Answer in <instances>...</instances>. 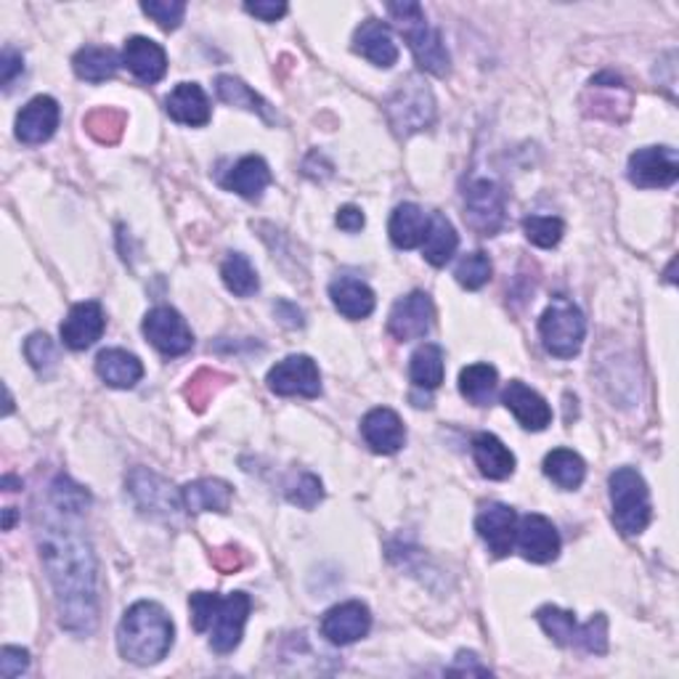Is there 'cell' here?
Listing matches in <instances>:
<instances>
[{"mask_svg": "<svg viewBox=\"0 0 679 679\" xmlns=\"http://www.w3.org/2000/svg\"><path fill=\"white\" fill-rule=\"evenodd\" d=\"M250 597L245 592H231L226 597L215 594L213 613H211V645L215 653L226 656L241 643V632H245L247 616H250Z\"/></svg>", "mask_w": 679, "mask_h": 679, "instance_id": "9c48e42d", "label": "cell"}, {"mask_svg": "<svg viewBox=\"0 0 679 679\" xmlns=\"http://www.w3.org/2000/svg\"><path fill=\"white\" fill-rule=\"evenodd\" d=\"M337 226L343 228V231H348V234H356V231H362L364 228V224H367V218H364V213L358 211L356 205H345V207H340L337 211Z\"/></svg>", "mask_w": 679, "mask_h": 679, "instance_id": "681fc988", "label": "cell"}, {"mask_svg": "<svg viewBox=\"0 0 679 679\" xmlns=\"http://www.w3.org/2000/svg\"><path fill=\"white\" fill-rule=\"evenodd\" d=\"M679 157L671 147L637 149L629 157V181L639 188H666L677 184Z\"/></svg>", "mask_w": 679, "mask_h": 679, "instance_id": "4fadbf2b", "label": "cell"}, {"mask_svg": "<svg viewBox=\"0 0 679 679\" xmlns=\"http://www.w3.org/2000/svg\"><path fill=\"white\" fill-rule=\"evenodd\" d=\"M28 669H30V653L14 648V645H6L3 653H0V675L6 679H14L22 677Z\"/></svg>", "mask_w": 679, "mask_h": 679, "instance_id": "f6af8a7d", "label": "cell"}, {"mask_svg": "<svg viewBox=\"0 0 679 679\" xmlns=\"http://www.w3.org/2000/svg\"><path fill=\"white\" fill-rule=\"evenodd\" d=\"M269 390L277 396H303L316 398L322 394V375H319L316 362L311 356H287L266 377Z\"/></svg>", "mask_w": 679, "mask_h": 679, "instance_id": "7c38bea8", "label": "cell"}, {"mask_svg": "<svg viewBox=\"0 0 679 679\" xmlns=\"http://www.w3.org/2000/svg\"><path fill=\"white\" fill-rule=\"evenodd\" d=\"M465 220L473 231L494 237L505 226V192L494 181H473L465 192Z\"/></svg>", "mask_w": 679, "mask_h": 679, "instance_id": "30bf717a", "label": "cell"}, {"mask_svg": "<svg viewBox=\"0 0 679 679\" xmlns=\"http://www.w3.org/2000/svg\"><path fill=\"white\" fill-rule=\"evenodd\" d=\"M465 671L467 675H483V677L488 675L486 666H481L473 653H460V656H456V664L449 669V675H465Z\"/></svg>", "mask_w": 679, "mask_h": 679, "instance_id": "816d5d0a", "label": "cell"}, {"mask_svg": "<svg viewBox=\"0 0 679 679\" xmlns=\"http://www.w3.org/2000/svg\"><path fill=\"white\" fill-rule=\"evenodd\" d=\"M475 531L486 541L488 552L494 558H507L515 547V531H518V515L513 507L502 505V502H492L478 513L475 518Z\"/></svg>", "mask_w": 679, "mask_h": 679, "instance_id": "9a60e30c", "label": "cell"}, {"mask_svg": "<svg viewBox=\"0 0 679 679\" xmlns=\"http://www.w3.org/2000/svg\"><path fill=\"white\" fill-rule=\"evenodd\" d=\"M502 403L518 417V422L524 424L526 430H534V433H539V430H545L547 424L552 422L550 403L520 380H513L507 385L505 394H502Z\"/></svg>", "mask_w": 679, "mask_h": 679, "instance_id": "44dd1931", "label": "cell"}, {"mask_svg": "<svg viewBox=\"0 0 679 679\" xmlns=\"http://www.w3.org/2000/svg\"><path fill=\"white\" fill-rule=\"evenodd\" d=\"M524 231L531 245L550 250V247H558L560 239H563L565 224L560 218H552V215H528L524 220Z\"/></svg>", "mask_w": 679, "mask_h": 679, "instance_id": "60d3db41", "label": "cell"}, {"mask_svg": "<svg viewBox=\"0 0 679 679\" xmlns=\"http://www.w3.org/2000/svg\"><path fill=\"white\" fill-rule=\"evenodd\" d=\"M433 300H430L428 292H409L407 298L396 300L394 311L388 316V332L401 343H409V340H420L430 332L433 326Z\"/></svg>", "mask_w": 679, "mask_h": 679, "instance_id": "5bb4252c", "label": "cell"}, {"mask_svg": "<svg viewBox=\"0 0 679 679\" xmlns=\"http://www.w3.org/2000/svg\"><path fill=\"white\" fill-rule=\"evenodd\" d=\"M226 382H231V377H228L226 371L200 369L197 375L188 377V382H186V388H184V396H186L188 407H192L194 411H205L207 403L213 401V396L218 394V390L224 388Z\"/></svg>", "mask_w": 679, "mask_h": 679, "instance_id": "f35d334b", "label": "cell"}, {"mask_svg": "<svg viewBox=\"0 0 679 679\" xmlns=\"http://www.w3.org/2000/svg\"><path fill=\"white\" fill-rule=\"evenodd\" d=\"M104 330H107V313H104L101 303L96 300H85V303L72 305L62 324V340L72 351H85L101 340Z\"/></svg>", "mask_w": 679, "mask_h": 679, "instance_id": "ac0fdd59", "label": "cell"}, {"mask_svg": "<svg viewBox=\"0 0 679 679\" xmlns=\"http://www.w3.org/2000/svg\"><path fill=\"white\" fill-rule=\"evenodd\" d=\"M371 629V613L364 603L351 600V603L335 605L324 613L322 635L332 645H354L364 639Z\"/></svg>", "mask_w": 679, "mask_h": 679, "instance_id": "2e32d148", "label": "cell"}, {"mask_svg": "<svg viewBox=\"0 0 679 679\" xmlns=\"http://www.w3.org/2000/svg\"><path fill=\"white\" fill-rule=\"evenodd\" d=\"M141 11L147 17H152L162 30H179L181 22H184L186 14V3L184 0H147L141 3Z\"/></svg>", "mask_w": 679, "mask_h": 679, "instance_id": "ee69618b", "label": "cell"}, {"mask_svg": "<svg viewBox=\"0 0 679 679\" xmlns=\"http://www.w3.org/2000/svg\"><path fill=\"white\" fill-rule=\"evenodd\" d=\"M545 475L563 492H576L581 483H584L586 465L571 449H554V452L545 456Z\"/></svg>", "mask_w": 679, "mask_h": 679, "instance_id": "836d02e7", "label": "cell"}, {"mask_svg": "<svg viewBox=\"0 0 679 679\" xmlns=\"http://www.w3.org/2000/svg\"><path fill=\"white\" fill-rule=\"evenodd\" d=\"M354 51L380 69H390L398 62V45L388 24L367 19L354 35Z\"/></svg>", "mask_w": 679, "mask_h": 679, "instance_id": "603a6c76", "label": "cell"}, {"mask_svg": "<svg viewBox=\"0 0 679 679\" xmlns=\"http://www.w3.org/2000/svg\"><path fill=\"white\" fill-rule=\"evenodd\" d=\"M492 273H494L492 258L481 250L465 255V258H462L454 269L456 282L465 287V290H481L483 284H488Z\"/></svg>", "mask_w": 679, "mask_h": 679, "instance_id": "ab89813d", "label": "cell"}, {"mask_svg": "<svg viewBox=\"0 0 679 679\" xmlns=\"http://www.w3.org/2000/svg\"><path fill=\"white\" fill-rule=\"evenodd\" d=\"M168 115L181 126L202 128L211 122V101L197 83H181L170 90L165 99Z\"/></svg>", "mask_w": 679, "mask_h": 679, "instance_id": "cb8c5ba5", "label": "cell"}, {"mask_svg": "<svg viewBox=\"0 0 679 679\" xmlns=\"http://www.w3.org/2000/svg\"><path fill=\"white\" fill-rule=\"evenodd\" d=\"M330 298L332 305L343 313L345 319H367L371 311H375V292L367 282L354 277H337L335 282L330 284Z\"/></svg>", "mask_w": 679, "mask_h": 679, "instance_id": "484cf974", "label": "cell"}, {"mask_svg": "<svg viewBox=\"0 0 679 679\" xmlns=\"http://www.w3.org/2000/svg\"><path fill=\"white\" fill-rule=\"evenodd\" d=\"M24 354H28V362L32 364V369L41 371V375H51L58 364V351L45 332H35V335L28 337L24 343Z\"/></svg>", "mask_w": 679, "mask_h": 679, "instance_id": "b9f144b4", "label": "cell"}, {"mask_svg": "<svg viewBox=\"0 0 679 679\" xmlns=\"http://www.w3.org/2000/svg\"><path fill=\"white\" fill-rule=\"evenodd\" d=\"M515 539H518L520 554L531 560V563H552L560 554V534L545 515H526V518H520Z\"/></svg>", "mask_w": 679, "mask_h": 679, "instance_id": "e0dca14e", "label": "cell"}, {"mask_svg": "<svg viewBox=\"0 0 679 679\" xmlns=\"http://www.w3.org/2000/svg\"><path fill=\"white\" fill-rule=\"evenodd\" d=\"M143 335L165 356H184L194 345L186 319L170 305H157L143 316Z\"/></svg>", "mask_w": 679, "mask_h": 679, "instance_id": "8fae6325", "label": "cell"}, {"mask_svg": "<svg viewBox=\"0 0 679 679\" xmlns=\"http://www.w3.org/2000/svg\"><path fill=\"white\" fill-rule=\"evenodd\" d=\"M271 184V170L266 165L263 157L258 154H247L228 170V175L224 179V186L228 192H237L239 197L258 202L263 197L266 186Z\"/></svg>", "mask_w": 679, "mask_h": 679, "instance_id": "d4e9b609", "label": "cell"}, {"mask_svg": "<svg viewBox=\"0 0 679 679\" xmlns=\"http://www.w3.org/2000/svg\"><path fill=\"white\" fill-rule=\"evenodd\" d=\"M122 64H126L141 83H160L168 72V54L160 43L136 35L126 41Z\"/></svg>", "mask_w": 679, "mask_h": 679, "instance_id": "7402d4cb", "label": "cell"}, {"mask_svg": "<svg viewBox=\"0 0 679 679\" xmlns=\"http://www.w3.org/2000/svg\"><path fill=\"white\" fill-rule=\"evenodd\" d=\"M96 371L109 388L128 390L143 377V364L139 362V356L128 354V351L109 348L101 351L99 358H96Z\"/></svg>", "mask_w": 679, "mask_h": 679, "instance_id": "f1b7e54d", "label": "cell"}, {"mask_svg": "<svg viewBox=\"0 0 679 679\" xmlns=\"http://www.w3.org/2000/svg\"><path fill=\"white\" fill-rule=\"evenodd\" d=\"M58 104L51 96H35L17 117V139L28 147L48 141L58 128Z\"/></svg>", "mask_w": 679, "mask_h": 679, "instance_id": "d6986e66", "label": "cell"}, {"mask_svg": "<svg viewBox=\"0 0 679 679\" xmlns=\"http://www.w3.org/2000/svg\"><path fill=\"white\" fill-rule=\"evenodd\" d=\"M220 277H224L228 292H234L237 298H252L260 287L258 271L241 252H228L224 266H220Z\"/></svg>", "mask_w": 679, "mask_h": 679, "instance_id": "8d00e7d4", "label": "cell"}, {"mask_svg": "<svg viewBox=\"0 0 679 679\" xmlns=\"http://www.w3.org/2000/svg\"><path fill=\"white\" fill-rule=\"evenodd\" d=\"M14 520H17V509L14 507H6L3 509V531H11Z\"/></svg>", "mask_w": 679, "mask_h": 679, "instance_id": "f5cc1de1", "label": "cell"}, {"mask_svg": "<svg viewBox=\"0 0 679 679\" xmlns=\"http://www.w3.org/2000/svg\"><path fill=\"white\" fill-rule=\"evenodd\" d=\"M388 14L396 22V28L401 30V35L407 37L414 62L420 64V69L430 72L435 77H446L452 69V56H449L446 43H443L441 32L428 22L420 3H388Z\"/></svg>", "mask_w": 679, "mask_h": 679, "instance_id": "3957f363", "label": "cell"}, {"mask_svg": "<svg viewBox=\"0 0 679 679\" xmlns=\"http://www.w3.org/2000/svg\"><path fill=\"white\" fill-rule=\"evenodd\" d=\"M215 94H218V99L228 104V107L247 109V112H255L258 117H263L266 122H277V117H273L269 101L260 99V96L255 94L250 85L241 83L239 77L220 75L218 80H215Z\"/></svg>", "mask_w": 679, "mask_h": 679, "instance_id": "1f68e13d", "label": "cell"}, {"mask_svg": "<svg viewBox=\"0 0 679 679\" xmlns=\"http://www.w3.org/2000/svg\"><path fill=\"white\" fill-rule=\"evenodd\" d=\"M287 499H290L292 505H298L303 509H313L319 505V502L324 499L322 481H319L313 473L295 475V478L287 483Z\"/></svg>", "mask_w": 679, "mask_h": 679, "instance_id": "7bdbcfd3", "label": "cell"}, {"mask_svg": "<svg viewBox=\"0 0 679 679\" xmlns=\"http://www.w3.org/2000/svg\"><path fill=\"white\" fill-rule=\"evenodd\" d=\"M72 67L75 75L85 83H104L109 77H115V72L120 69V58L112 48H101V45H85L72 58Z\"/></svg>", "mask_w": 679, "mask_h": 679, "instance_id": "d6a6232c", "label": "cell"}, {"mask_svg": "<svg viewBox=\"0 0 679 679\" xmlns=\"http://www.w3.org/2000/svg\"><path fill=\"white\" fill-rule=\"evenodd\" d=\"M443 371H446V364H443V348L435 343L420 345L409 362L411 382L422 390L439 388L443 382Z\"/></svg>", "mask_w": 679, "mask_h": 679, "instance_id": "e575fe53", "label": "cell"}, {"mask_svg": "<svg viewBox=\"0 0 679 679\" xmlns=\"http://www.w3.org/2000/svg\"><path fill=\"white\" fill-rule=\"evenodd\" d=\"M11 411H14V398H11V390L6 388V411H3V414H11Z\"/></svg>", "mask_w": 679, "mask_h": 679, "instance_id": "11a10c76", "label": "cell"}, {"mask_svg": "<svg viewBox=\"0 0 679 679\" xmlns=\"http://www.w3.org/2000/svg\"><path fill=\"white\" fill-rule=\"evenodd\" d=\"M537 622L560 648L576 645V648H584L586 653H594V656H603L608 650V618L603 613H597L592 622L579 626L571 611L558 608V605H545V608L537 611Z\"/></svg>", "mask_w": 679, "mask_h": 679, "instance_id": "5b68a950", "label": "cell"}, {"mask_svg": "<svg viewBox=\"0 0 679 679\" xmlns=\"http://www.w3.org/2000/svg\"><path fill=\"white\" fill-rule=\"evenodd\" d=\"M428 226L430 215L420 205H414V202H403L390 215V241H394L398 250H414V247H422Z\"/></svg>", "mask_w": 679, "mask_h": 679, "instance_id": "4316f807", "label": "cell"}, {"mask_svg": "<svg viewBox=\"0 0 679 679\" xmlns=\"http://www.w3.org/2000/svg\"><path fill=\"white\" fill-rule=\"evenodd\" d=\"M473 456L481 473L492 481H505L515 473V456L494 433H478L473 439Z\"/></svg>", "mask_w": 679, "mask_h": 679, "instance_id": "f546056e", "label": "cell"}, {"mask_svg": "<svg viewBox=\"0 0 679 679\" xmlns=\"http://www.w3.org/2000/svg\"><path fill=\"white\" fill-rule=\"evenodd\" d=\"M188 513H228L234 488L220 478H202L181 488Z\"/></svg>", "mask_w": 679, "mask_h": 679, "instance_id": "83f0119b", "label": "cell"}, {"mask_svg": "<svg viewBox=\"0 0 679 679\" xmlns=\"http://www.w3.org/2000/svg\"><path fill=\"white\" fill-rule=\"evenodd\" d=\"M3 486L9 488V492H14V486L22 488V481H17V478H11V475H6V478H3Z\"/></svg>", "mask_w": 679, "mask_h": 679, "instance_id": "db71d44e", "label": "cell"}, {"mask_svg": "<svg viewBox=\"0 0 679 679\" xmlns=\"http://www.w3.org/2000/svg\"><path fill=\"white\" fill-rule=\"evenodd\" d=\"M83 126H85V130H88L90 136H94L96 141L107 143V147H112V143L120 141L122 133H126L128 115L120 112V109L101 107V109H94V112L85 115Z\"/></svg>", "mask_w": 679, "mask_h": 679, "instance_id": "74e56055", "label": "cell"}, {"mask_svg": "<svg viewBox=\"0 0 679 679\" xmlns=\"http://www.w3.org/2000/svg\"><path fill=\"white\" fill-rule=\"evenodd\" d=\"M247 14H252L260 22H277L287 14V3H277V0H258V3H245Z\"/></svg>", "mask_w": 679, "mask_h": 679, "instance_id": "c3c4849f", "label": "cell"}, {"mask_svg": "<svg viewBox=\"0 0 679 679\" xmlns=\"http://www.w3.org/2000/svg\"><path fill=\"white\" fill-rule=\"evenodd\" d=\"M273 313H277V319L284 326H292V330H298V326H303V311L298 309V305H292L290 300H279L277 305H273Z\"/></svg>", "mask_w": 679, "mask_h": 679, "instance_id": "f907efd6", "label": "cell"}, {"mask_svg": "<svg viewBox=\"0 0 679 679\" xmlns=\"http://www.w3.org/2000/svg\"><path fill=\"white\" fill-rule=\"evenodd\" d=\"M90 494L69 475H56L37 513V547L54 586L58 624L72 635H94L99 624L96 554L85 531Z\"/></svg>", "mask_w": 679, "mask_h": 679, "instance_id": "6da1fadb", "label": "cell"}, {"mask_svg": "<svg viewBox=\"0 0 679 679\" xmlns=\"http://www.w3.org/2000/svg\"><path fill=\"white\" fill-rule=\"evenodd\" d=\"M456 245H460V237H456L454 226L449 224V218H443L441 213H435L433 218H430L428 234H424L422 241L424 260H428L430 266H435V269H441V266H446L449 260L454 258Z\"/></svg>", "mask_w": 679, "mask_h": 679, "instance_id": "4dcf8cb0", "label": "cell"}, {"mask_svg": "<svg viewBox=\"0 0 679 679\" xmlns=\"http://www.w3.org/2000/svg\"><path fill=\"white\" fill-rule=\"evenodd\" d=\"M128 494L133 496L136 507L143 515L154 520H165V524H175L181 518V507H184V496L175 492L162 475L152 473L147 467H133L126 478Z\"/></svg>", "mask_w": 679, "mask_h": 679, "instance_id": "ba28073f", "label": "cell"}, {"mask_svg": "<svg viewBox=\"0 0 679 679\" xmlns=\"http://www.w3.org/2000/svg\"><path fill=\"white\" fill-rule=\"evenodd\" d=\"M385 112H388V122L396 130V136L407 139L411 133H420V130L433 126L435 120L433 90L420 77H407L390 94L388 104H385Z\"/></svg>", "mask_w": 679, "mask_h": 679, "instance_id": "8992f818", "label": "cell"}, {"mask_svg": "<svg viewBox=\"0 0 679 679\" xmlns=\"http://www.w3.org/2000/svg\"><path fill=\"white\" fill-rule=\"evenodd\" d=\"M613 524L624 537H639L653 518L650 492L643 475L632 467H618L611 475Z\"/></svg>", "mask_w": 679, "mask_h": 679, "instance_id": "277c9868", "label": "cell"}, {"mask_svg": "<svg viewBox=\"0 0 679 679\" xmlns=\"http://www.w3.org/2000/svg\"><path fill=\"white\" fill-rule=\"evenodd\" d=\"M22 72H24L22 54H17V51L6 48L3 56H0V80H3V88L9 90L11 83H14L17 75H22Z\"/></svg>", "mask_w": 679, "mask_h": 679, "instance_id": "7dc6e473", "label": "cell"}, {"mask_svg": "<svg viewBox=\"0 0 679 679\" xmlns=\"http://www.w3.org/2000/svg\"><path fill=\"white\" fill-rule=\"evenodd\" d=\"M362 435L375 454H396L407 441L401 417L394 409L377 407L371 409L362 422Z\"/></svg>", "mask_w": 679, "mask_h": 679, "instance_id": "ffe728a7", "label": "cell"}, {"mask_svg": "<svg viewBox=\"0 0 679 679\" xmlns=\"http://www.w3.org/2000/svg\"><path fill=\"white\" fill-rule=\"evenodd\" d=\"M539 335L545 343L547 354L558 358H573L584 345L586 335V319L571 300L558 298L554 303L541 313L539 319Z\"/></svg>", "mask_w": 679, "mask_h": 679, "instance_id": "52a82bcc", "label": "cell"}, {"mask_svg": "<svg viewBox=\"0 0 679 679\" xmlns=\"http://www.w3.org/2000/svg\"><path fill=\"white\" fill-rule=\"evenodd\" d=\"M496 385H499V375L492 364H473L460 375V394L475 407H488L494 401Z\"/></svg>", "mask_w": 679, "mask_h": 679, "instance_id": "d590c367", "label": "cell"}, {"mask_svg": "<svg viewBox=\"0 0 679 679\" xmlns=\"http://www.w3.org/2000/svg\"><path fill=\"white\" fill-rule=\"evenodd\" d=\"M211 560L220 573H237L247 565L245 552H241L239 547H220V550L213 552Z\"/></svg>", "mask_w": 679, "mask_h": 679, "instance_id": "bcb514c9", "label": "cell"}, {"mask_svg": "<svg viewBox=\"0 0 679 679\" xmlns=\"http://www.w3.org/2000/svg\"><path fill=\"white\" fill-rule=\"evenodd\" d=\"M173 622L168 611L152 600L130 605L117 626V648L126 661L136 666L160 664L173 648Z\"/></svg>", "mask_w": 679, "mask_h": 679, "instance_id": "7a4b0ae2", "label": "cell"}]
</instances>
